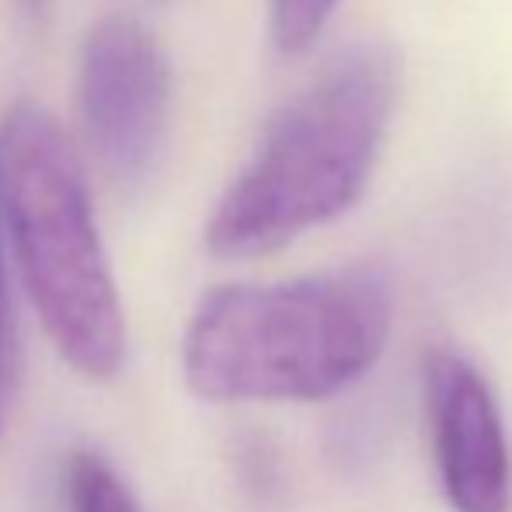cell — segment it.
Returning <instances> with one entry per match:
<instances>
[{"mask_svg": "<svg viewBox=\"0 0 512 512\" xmlns=\"http://www.w3.org/2000/svg\"><path fill=\"white\" fill-rule=\"evenodd\" d=\"M391 283L373 265L206 293L182 342L206 401H324L359 380L391 338Z\"/></svg>", "mask_w": 512, "mask_h": 512, "instance_id": "obj_1", "label": "cell"}, {"mask_svg": "<svg viewBox=\"0 0 512 512\" xmlns=\"http://www.w3.org/2000/svg\"><path fill=\"white\" fill-rule=\"evenodd\" d=\"M398 91L387 46H352L265 126L258 150L206 223L220 258H255L342 216L359 199Z\"/></svg>", "mask_w": 512, "mask_h": 512, "instance_id": "obj_2", "label": "cell"}, {"mask_svg": "<svg viewBox=\"0 0 512 512\" xmlns=\"http://www.w3.org/2000/svg\"><path fill=\"white\" fill-rule=\"evenodd\" d=\"M0 206L28 297L63 363L108 380L126 359V314L88 182L60 122L21 102L0 122Z\"/></svg>", "mask_w": 512, "mask_h": 512, "instance_id": "obj_3", "label": "cell"}, {"mask_svg": "<svg viewBox=\"0 0 512 512\" xmlns=\"http://www.w3.org/2000/svg\"><path fill=\"white\" fill-rule=\"evenodd\" d=\"M77 108L95 154L119 182H140L161 154L171 70L143 21L112 14L88 32L77 63Z\"/></svg>", "mask_w": 512, "mask_h": 512, "instance_id": "obj_4", "label": "cell"}, {"mask_svg": "<svg viewBox=\"0 0 512 512\" xmlns=\"http://www.w3.org/2000/svg\"><path fill=\"white\" fill-rule=\"evenodd\" d=\"M425 415L453 512H509L512 457L502 411L478 366L436 349L425 363Z\"/></svg>", "mask_w": 512, "mask_h": 512, "instance_id": "obj_5", "label": "cell"}, {"mask_svg": "<svg viewBox=\"0 0 512 512\" xmlns=\"http://www.w3.org/2000/svg\"><path fill=\"white\" fill-rule=\"evenodd\" d=\"M70 512H140L126 481L95 450H77L67 467Z\"/></svg>", "mask_w": 512, "mask_h": 512, "instance_id": "obj_6", "label": "cell"}, {"mask_svg": "<svg viewBox=\"0 0 512 512\" xmlns=\"http://www.w3.org/2000/svg\"><path fill=\"white\" fill-rule=\"evenodd\" d=\"M335 7L338 0H272L269 18H272V39H276L279 53L297 56L307 46H314Z\"/></svg>", "mask_w": 512, "mask_h": 512, "instance_id": "obj_7", "label": "cell"}, {"mask_svg": "<svg viewBox=\"0 0 512 512\" xmlns=\"http://www.w3.org/2000/svg\"><path fill=\"white\" fill-rule=\"evenodd\" d=\"M7 387H11V324H7L4 262H0V401H7Z\"/></svg>", "mask_w": 512, "mask_h": 512, "instance_id": "obj_8", "label": "cell"}, {"mask_svg": "<svg viewBox=\"0 0 512 512\" xmlns=\"http://www.w3.org/2000/svg\"><path fill=\"white\" fill-rule=\"evenodd\" d=\"M21 11L32 14V18H42V7H46V0H18Z\"/></svg>", "mask_w": 512, "mask_h": 512, "instance_id": "obj_9", "label": "cell"}, {"mask_svg": "<svg viewBox=\"0 0 512 512\" xmlns=\"http://www.w3.org/2000/svg\"><path fill=\"white\" fill-rule=\"evenodd\" d=\"M0 411H4V405H0Z\"/></svg>", "mask_w": 512, "mask_h": 512, "instance_id": "obj_10", "label": "cell"}]
</instances>
